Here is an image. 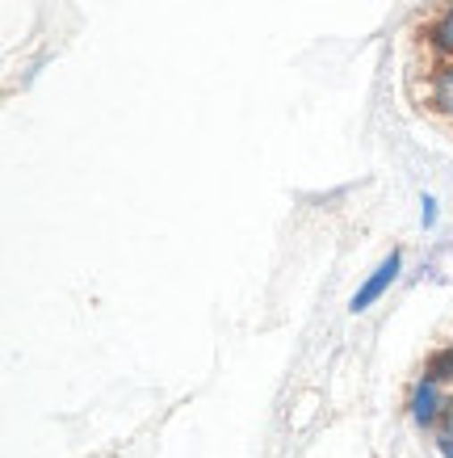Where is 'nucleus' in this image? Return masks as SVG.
<instances>
[{
  "label": "nucleus",
  "mask_w": 453,
  "mask_h": 458,
  "mask_svg": "<svg viewBox=\"0 0 453 458\" xmlns=\"http://www.w3.org/2000/svg\"><path fill=\"white\" fill-rule=\"evenodd\" d=\"M398 265H403V261H398V252H390V257H386V261L378 265V269H373L370 278H365V286H361V291L353 294V303H348V307H353V311H365V307L378 303V299H382V294L390 291V282L398 278Z\"/></svg>",
  "instance_id": "nucleus-1"
},
{
  "label": "nucleus",
  "mask_w": 453,
  "mask_h": 458,
  "mask_svg": "<svg viewBox=\"0 0 453 458\" xmlns=\"http://www.w3.org/2000/svg\"><path fill=\"white\" fill-rule=\"evenodd\" d=\"M412 417L415 420H437L440 417V391H437V378H428V383H420L412 395Z\"/></svg>",
  "instance_id": "nucleus-2"
},
{
  "label": "nucleus",
  "mask_w": 453,
  "mask_h": 458,
  "mask_svg": "<svg viewBox=\"0 0 453 458\" xmlns=\"http://www.w3.org/2000/svg\"><path fill=\"white\" fill-rule=\"evenodd\" d=\"M432 106H437L440 114H453V68H445L432 81Z\"/></svg>",
  "instance_id": "nucleus-3"
},
{
  "label": "nucleus",
  "mask_w": 453,
  "mask_h": 458,
  "mask_svg": "<svg viewBox=\"0 0 453 458\" xmlns=\"http://www.w3.org/2000/svg\"><path fill=\"white\" fill-rule=\"evenodd\" d=\"M428 378H437V383L453 378V345H449V349H440L437 358L428 361Z\"/></svg>",
  "instance_id": "nucleus-4"
},
{
  "label": "nucleus",
  "mask_w": 453,
  "mask_h": 458,
  "mask_svg": "<svg viewBox=\"0 0 453 458\" xmlns=\"http://www.w3.org/2000/svg\"><path fill=\"white\" fill-rule=\"evenodd\" d=\"M432 38H437L440 51H453V13L445 17V21H437V30H432Z\"/></svg>",
  "instance_id": "nucleus-5"
},
{
  "label": "nucleus",
  "mask_w": 453,
  "mask_h": 458,
  "mask_svg": "<svg viewBox=\"0 0 453 458\" xmlns=\"http://www.w3.org/2000/svg\"><path fill=\"white\" fill-rule=\"evenodd\" d=\"M432 219H437V202H432V198L424 194V227H428V223H432Z\"/></svg>",
  "instance_id": "nucleus-6"
},
{
  "label": "nucleus",
  "mask_w": 453,
  "mask_h": 458,
  "mask_svg": "<svg viewBox=\"0 0 453 458\" xmlns=\"http://www.w3.org/2000/svg\"><path fill=\"white\" fill-rule=\"evenodd\" d=\"M440 454L453 458V433H449V437H440Z\"/></svg>",
  "instance_id": "nucleus-7"
},
{
  "label": "nucleus",
  "mask_w": 453,
  "mask_h": 458,
  "mask_svg": "<svg viewBox=\"0 0 453 458\" xmlns=\"http://www.w3.org/2000/svg\"><path fill=\"white\" fill-rule=\"evenodd\" d=\"M449 408H453V403H449ZM449 420H453V412H449Z\"/></svg>",
  "instance_id": "nucleus-8"
}]
</instances>
